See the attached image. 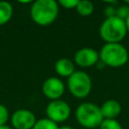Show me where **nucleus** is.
I'll return each instance as SVG.
<instances>
[{
  "mask_svg": "<svg viewBox=\"0 0 129 129\" xmlns=\"http://www.w3.org/2000/svg\"><path fill=\"white\" fill-rule=\"evenodd\" d=\"M57 15L58 3L54 0H36L30 7L32 20L40 26L51 24L56 19Z\"/></svg>",
  "mask_w": 129,
  "mask_h": 129,
  "instance_id": "f257e3e1",
  "label": "nucleus"
},
{
  "mask_svg": "<svg viewBox=\"0 0 129 129\" xmlns=\"http://www.w3.org/2000/svg\"><path fill=\"white\" fill-rule=\"evenodd\" d=\"M100 60L108 67L120 68L126 64L129 58V53L127 48L119 43H105L100 52Z\"/></svg>",
  "mask_w": 129,
  "mask_h": 129,
  "instance_id": "f03ea898",
  "label": "nucleus"
},
{
  "mask_svg": "<svg viewBox=\"0 0 129 129\" xmlns=\"http://www.w3.org/2000/svg\"><path fill=\"white\" fill-rule=\"evenodd\" d=\"M100 36L106 43H119L126 35L125 20L117 17H107L100 26Z\"/></svg>",
  "mask_w": 129,
  "mask_h": 129,
  "instance_id": "7ed1b4c3",
  "label": "nucleus"
},
{
  "mask_svg": "<svg viewBox=\"0 0 129 129\" xmlns=\"http://www.w3.org/2000/svg\"><path fill=\"white\" fill-rule=\"evenodd\" d=\"M76 119L78 123L89 129L100 127L104 120L101 109L94 103L85 102L81 104L76 110Z\"/></svg>",
  "mask_w": 129,
  "mask_h": 129,
  "instance_id": "20e7f679",
  "label": "nucleus"
},
{
  "mask_svg": "<svg viewBox=\"0 0 129 129\" xmlns=\"http://www.w3.org/2000/svg\"><path fill=\"white\" fill-rule=\"evenodd\" d=\"M68 89L76 98H86L92 90L91 77L82 71L75 72L70 78H68Z\"/></svg>",
  "mask_w": 129,
  "mask_h": 129,
  "instance_id": "39448f33",
  "label": "nucleus"
},
{
  "mask_svg": "<svg viewBox=\"0 0 129 129\" xmlns=\"http://www.w3.org/2000/svg\"><path fill=\"white\" fill-rule=\"evenodd\" d=\"M45 113H46V118L50 119L51 121L55 123H61L66 120L71 115V107L70 105L62 101V100H54L48 103V105L45 108Z\"/></svg>",
  "mask_w": 129,
  "mask_h": 129,
  "instance_id": "423d86ee",
  "label": "nucleus"
},
{
  "mask_svg": "<svg viewBox=\"0 0 129 129\" xmlns=\"http://www.w3.org/2000/svg\"><path fill=\"white\" fill-rule=\"evenodd\" d=\"M42 93L51 101L59 100L64 93V84L56 77H50L46 79L42 84Z\"/></svg>",
  "mask_w": 129,
  "mask_h": 129,
  "instance_id": "0eeeda50",
  "label": "nucleus"
},
{
  "mask_svg": "<svg viewBox=\"0 0 129 129\" xmlns=\"http://www.w3.org/2000/svg\"><path fill=\"white\" fill-rule=\"evenodd\" d=\"M35 122L34 114L27 109L16 110L11 117V123L15 129H32Z\"/></svg>",
  "mask_w": 129,
  "mask_h": 129,
  "instance_id": "6e6552de",
  "label": "nucleus"
},
{
  "mask_svg": "<svg viewBox=\"0 0 129 129\" xmlns=\"http://www.w3.org/2000/svg\"><path fill=\"white\" fill-rule=\"evenodd\" d=\"M75 62L81 68H90L95 66L99 60V52L92 47H83L79 49L74 56Z\"/></svg>",
  "mask_w": 129,
  "mask_h": 129,
  "instance_id": "1a4fd4ad",
  "label": "nucleus"
},
{
  "mask_svg": "<svg viewBox=\"0 0 129 129\" xmlns=\"http://www.w3.org/2000/svg\"><path fill=\"white\" fill-rule=\"evenodd\" d=\"M104 119H116L121 113V104L116 100H107L100 107Z\"/></svg>",
  "mask_w": 129,
  "mask_h": 129,
  "instance_id": "9d476101",
  "label": "nucleus"
},
{
  "mask_svg": "<svg viewBox=\"0 0 129 129\" xmlns=\"http://www.w3.org/2000/svg\"><path fill=\"white\" fill-rule=\"evenodd\" d=\"M54 70L56 72V74L60 77H66V78H70L76 71H75V66L74 62L66 57L59 58L55 61L54 63Z\"/></svg>",
  "mask_w": 129,
  "mask_h": 129,
  "instance_id": "9b49d317",
  "label": "nucleus"
},
{
  "mask_svg": "<svg viewBox=\"0 0 129 129\" xmlns=\"http://www.w3.org/2000/svg\"><path fill=\"white\" fill-rule=\"evenodd\" d=\"M13 8L7 1H0V25L6 24L12 17Z\"/></svg>",
  "mask_w": 129,
  "mask_h": 129,
  "instance_id": "f8f14e48",
  "label": "nucleus"
},
{
  "mask_svg": "<svg viewBox=\"0 0 129 129\" xmlns=\"http://www.w3.org/2000/svg\"><path fill=\"white\" fill-rule=\"evenodd\" d=\"M76 10L82 16H89L94 11V4L89 0H81L79 1Z\"/></svg>",
  "mask_w": 129,
  "mask_h": 129,
  "instance_id": "ddd939ff",
  "label": "nucleus"
},
{
  "mask_svg": "<svg viewBox=\"0 0 129 129\" xmlns=\"http://www.w3.org/2000/svg\"><path fill=\"white\" fill-rule=\"evenodd\" d=\"M32 129H58L57 123L51 121L48 118H41L36 120Z\"/></svg>",
  "mask_w": 129,
  "mask_h": 129,
  "instance_id": "4468645a",
  "label": "nucleus"
},
{
  "mask_svg": "<svg viewBox=\"0 0 129 129\" xmlns=\"http://www.w3.org/2000/svg\"><path fill=\"white\" fill-rule=\"evenodd\" d=\"M100 129H122V126L116 119H104Z\"/></svg>",
  "mask_w": 129,
  "mask_h": 129,
  "instance_id": "2eb2a0df",
  "label": "nucleus"
},
{
  "mask_svg": "<svg viewBox=\"0 0 129 129\" xmlns=\"http://www.w3.org/2000/svg\"><path fill=\"white\" fill-rule=\"evenodd\" d=\"M116 16L125 20L129 16V6L128 5H122L116 8Z\"/></svg>",
  "mask_w": 129,
  "mask_h": 129,
  "instance_id": "dca6fc26",
  "label": "nucleus"
},
{
  "mask_svg": "<svg viewBox=\"0 0 129 129\" xmlns=\"http://www.w3.org/2000/svg\"><path fill=\"white\" fill-rule=\"evenodd\" d=\"M9 119V112H8V109L0 104V126H3V125H6V122L8 121Z\"/></svg>",
  "mask_w": 129,
  "mask_h": 129,
  "instance_id": "f3484780",
  "label": "nucleus"
},
{
  "mask_svg": "<svg viewBox=\"0 0 129 129\" xmlns=\"http://www.w3.org/2000/svg\"><path fill=\"white\" fill-rule=\"evenodd\" d=\"M57 3L67 9H72V8L76 9V7L79 3V0H59Z\"/></svg>",
  "mask_w": 129,
  "mask_h": 129,
  "instance_id": "a211bd4d",
  "label": "nucleus"
},
{
  "mask_svg": "<svg viewBox=\"0 0 129 129\" xmlns=\"http://www.w3.org/2000/svg\"><path fill=\"white\" fill-rule=\"evenodd\" d=\"M125 24H126V28H127V32H129V16L125 19Z\"/></svg>",
  "mask_w": 129,
  "mask_h": 129,
  "instance_id": "6ab92c4d",
  "label": "nucleus"
},
{
  "mask_svg": "<svg viewBox=\"0 0 129 129\" xmlns=\"http://www.w3.org/2000/svg\"><path fill=\"white\" fill-rule=\"evenodd\" d=\"M58 129H74L73 127L69 126V125H64V126H61V127H58Z\"/></svg>",
  "mask_w": 129,
  "mask_h": 129,
  "instance_id": "aec40b11",
  "label": "nucleus"
},
{
  "mask_svg": "<svg viewBox=\"0 0 129 129\" xmlns=\"http://www.w3.org/2000/svg\"><path fill=\"white\" fill-rule=\"evenodd\" d=\"M0 129H11V128L7 125H3V126H0Z\"/></svg>",
  "mask_w": 129,
  "mask_h": 129,
  "instance_id": "412c9836",
  "label": "nucleus"
},
{
  "mask_svg": "<svg viewBox=\"0 0 129 129\" xmlns=\"http://www.w3.org/2000/svg\"><path fill=\"white\" fill-rule=\"evenodd\" d=\"M126 4H127V5L129 6V0H127V1H126Z\"/></svg>",
  "mask_w": 129,
  "mask_h": 129,
  "instance_id": "4be33fe9",
  "label": "nucleus"
}]
</instances>
